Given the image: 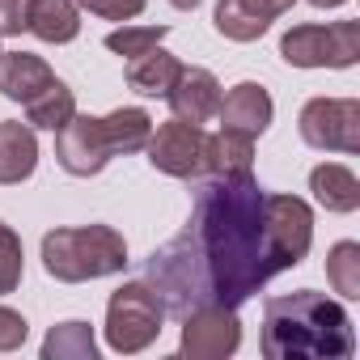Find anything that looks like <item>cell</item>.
<instances>
[{
    "label": "cell",
    "mask_w": 360,
    "mask_h": 360,
    "mask_svg": "<svg viewBox=\"0 0 360 360\" xmlns=\"http://www.w3.org/2000/svg\"><path fill=\"white\" fill-rule=\"evenodd\" d=\"M326 280L343 301L360 297V242H335L326 255Z\"/></svg>",
    "instance_id": "603a6c76"
},
{
    "label": "cell",
    "mask_w": 360,
    "mask_h": 360,
    "mask_svg": "<svg viewBox=\"0 0 360 360\" xmlns=\"http://www.w3.org/2000/svg\"><path fill=\"white\" fill-rule=\"evenodd\" d=\"M212 26H217V34H225L229 43H255V39H263V34L271 30V22H263L259 13H250L242 0H221L217 13H212Z\"/></svg>",
    "instance_id": "7402d4cb"
},
{
    "label": "cell",
    "mask_w": 360,
    "mask_h": 360,
    "mask_svg": "<svg viewBox=\"0 0 360 360\" xmlns=\"http://www.w3.org/2000/svg\"><path fill=\"white\" fill-rule=\"evenodd\" d=\"M309 191H314V200H318L326 212H356V208H360V178H356L347 165H339V161L314 165Z\"/></svg>",
    "instance_id": "2e32d148"
},
{
    "label": "cell",
    "mask_w": 360,
    "mask_h": 360,
    "mask_svg": "<svg viewBox=\"0 0 360 360\" xmlns=\"http://www.w3.org/2000/svg\"><path fill=\"white\" fill-rule=\"evenodd\" d=\"M72 115H77V98H72V89H68L60 77H56L43 94H34V98L26 102V123L39 127V131H60Z\"/></svg>",
    "instance_id": "d6986e66"
},
{
    "label": "cell",
    "mask_w": 360,
    "mask_h": 360,
    "mask_svg": "<svg viewBox=\"0 0 360 360\" xmlns=\"http://www.w3.org/2000/svg\"><path fill=\"white\" fill-rule=\"evenodd\" d=\"M26 335H30L26 318L18 309H9V305H0V352H18L26 343Z\"/></svg>",
    "instance_id": "4316f807"
},
{
    "label": "cell",
    "mask_w": 360,
    "mask_h": 360,
    "mask_svg": "<svg viewBox=\"0 0 360 360\" xmlns=\"http://www.w3.org/2000/svg\"><path fill=\"white\" fill-rule=\"evenodd\" d=\"M356 352L352 318L326 292L301 288L263 305V356L267 360H347Z\"/></svg>",
    "instance_id": "7a4b0ae2"
},
{
    "label": "cell",
    "mask_w": 360,
    "mask_h": 360,
    "mask_svg": "<svg viewBox=\"0 0 360 360\" xmlns=\"http://www.w3.org/2000/svg\"><path fill=\"white\" fill-rule=\"evenodd\" d=\"M242 343V322L238 309L225 305H200L183 314V339H178V356L187 360H225Z\"/></svg>",
    "instance_id": "ba28073f"
},
{
    "label": "cell",
    "mask_w": 360,
    "mask_h": 360,
    "mask_svg": "<svg viewBox=\"0 0 360 360\" xmlns=\"http://www.w3.org/2000/svg\"><path fill=\"white\" fill-rule=\"evenodd\" d=\"M51 81H56V72L39 56H30V51H0V94H5L9 102H22L26 106Z\"/></svg>",
    "instance_id": "5bb4252c"
},
{
    "label": "cell",
    "mask_w": 360,
    "mask_h": 360,
    "mask_svg": "<svg viewBox=\"0 0 360 360\" xmlns=\"http://www.w3.org/2000/svg\"><path fill=\"white\" fill-rule=\"evenodd\" d=\"M144 5L148 0H77V9H85L102 22H131L144 13Z\"/></svg>",
    "instance_id": "484cf974"
},
{
    "label": "cell",
    "mask_w": 360,
    "mask_h": 360,
    "mask_svg": "<svg viewBox=\"0 0 360 360\" xmlns=\"http://www.w3.org/2000/svg\"><path fill=\"white\" fill-rule=\"evenodd\" d=\"M263 195L255 174L208 178L200 187L187 229L148 259V280L165 314L183 318L200 305L238 309L284 271L267 238Z\"/></svg>",
    "instance_id": "6da1fadb"
},
{
    "label": "cell",
    "mask_w": 360,
    "mask_h": 360,
    "mask_svg": "<svg viewBox=\"0 0 360 360\" xmlns=\"http://www.w3.org/2000/svg\"><path fill=\"white\" fill-rule=\"evenodd\" d=\"M221 94H225V89H221V81H217L208 68H187V64H183V72H178L174 89L165 94V102H169L174 119H183V123H195V127H204L208 119H217Z\"/></svg>",
    "instance_id": "8fae6325"
},
{
    "label": "cell",
    "mask_w": 360,
    "mask_h": 360,
    "mask_svg": "<svg viewBox=\"0 0 360 360\" xmlns=\"http://www.w3.org/2000/svg\"><path fill=\"white\" fill-rule=\"evenodd\" d=\"M255 165V136L229 131L221 127L217 136H208L204 144V174L208 178H242Z\"/></svg>",
    "instance_id": "9a60e30c"
},
{
    "label": "cell",
    "mask_w": 360,
    "mask_h": 360,
    "mask_svg": "<svg viewBox=\"0 0 360 360\" xmlns=\"http://www.w3.org/2000/svg\"><path fill=\"white\" fill-rule=\"evenodd\" d=\"M165 34H169V26H119V30L106 34V51H115L123 60H136V56L161 47Z\"/></svg>",
    "instance_id": "cb8c5ba5"
},
{
    "label": "cell",
    "mask_w": 360,
    "mask_h": 360,
    "mask_svg": "<svg viewBox=\"0 0 360 360\" xmlns=\"http://www.w3.org/2000/svg\"><path fill=\"white\" fill-rule=\"evenodd\" d=\"M280 56L292 68H352L360 60V22L292 26L280 39Z\"/></svg>",
    "instance_id": "5b68a950"
},
{
    "label": "cell",
    "mask_w": 360,
    "mask_h": 360,
    "mask_svg": "<svg viewBox=\"0 0 360 360\" xmlns=\"http://www.w3.org/2000/svg\"><path fill=\"white\" fill-rule=\"evenodd\" d=\"M110 157H119V153H115V140H110L106 119L72 115V119L56 131V161H60L72 178L102 174Z\"/></svg>",
    "instance_id": "52a82bcc"
},
{
    "label": "cell",
    "mask_w": 360,
    "mask_h": 360,
    "mask_svg": "<svg viewBox=\"0 0 360 360\" xmlns=\"http://www.w3.org/2000/svg\"><path fill=\"white\" fill-rule=\"evenodd\" d=\"M43 267L60 284H85L102 280L127 267V242L110 225H77V229H51L43 238Z\"/></svg>",
    "instance_id": "3957f363"
},
{
    "label": "cell",
    "mask_w": 360,
    "mask_h": 360,
    "mask_svg": "<svg viewBox=\"0 0 360 360\" xmlns=\"http://www.w3.org/2000/svg\"><path fill=\"white\" fill-rule=\"evenodd\" d=\"M178 72H183L178 56H169V51H161V47H153V51L127 60V85H131L136 94H144V98H165V94L174 89Z\"/></svg>",
    "instance_id": "e0dca14e"
},
{
    "label": "cell",
    "mask_w": 360,
    "mask_h": 360,
    "mask_svg": "<svg viewBox=\"0 0 360 360\" xmlns=\"http://www.w3.org/2000/svg\"><path fill=\"white\" fill-rule=\"evenodd\" d=\"M174 9H183V13H191V9H200V0H169Z\"/></svg>",
    "instance_id": "f546056e"
},
{
    "label": "cell",
    "mask_w": 360,
    "mask_h": 360,
    "mask_svg": "<svg viewBox=\"0 0 360 360\" xmlns=\"http://www.w3.org/2000/svg\"><path fill=\"white\" fill-rule=\"evenodd\" d=\"M22 267H26V255H22V238L0 221V297L18 292L22 284Z\"/></svg>",
    "instance_id": "d4e9b609"
},
{
    "label": "cell",
    "mask_w": 360,
    "mask_h": 360,
    "mask_svg": "<svg viewBox=\"0 0 360 360\" xmlns=\"http://www.w3.org/2000/svg\"><path fill=\"white\" fill-rule=\"evenodd\" d=\"M271 115H276V102H271V94L259 81L233 85L229 94H221V106H217L221 127L242 131V136H263L271 127Z\"/></svg>",
    "instance_id": "7c38bea8"
},
{
    "label": "cell",
    "mask_w": 360,
    "mask_h": 360,
    "mask_svg": "<svg viewBox=\"0 0 360 360\" xmlns=\"http://www.w3.org/2000/svg\"><path fill=\"white\" fill-rule=\"evenodd\" d=\"M39 165V140L30 123L5 119L0 123V187H18Z\"/></svg>",
    "instance_id": "4fadbf2b"
},
{
    "label": "cell",
    "mask_w": 360,
    "mask_h": 360,
    "mask_svg": "<svg viewBox=\"0 0 360 360\" xmlns=\"http://www.w3.org/2000/svg\"><path fill=\"white\" fill-rule=\"evenodd\" d=\"M314 9H339V5H347V0H309Z\"/></svg>",
    "instance_id": "4dcf8cb0"
},
{
    "label": "cell",
    "mask_w": 360,
    "mask_h": 360,
    "mask_svg": "<svg viewBox=\"0 0 360 360\" xmlns=\"http://www.w3.org/2000/svg\"><path fill=\"white\" fill-rule=\"evenodd\" d=\"M263 212H267V238L280 267L284 271L297 267L314 246V208L301 195H263Z\"/></svg>",
    "instance_id": "30bf717a"
},
{
    "label": "cell",
    "mask_w": 360,
    "mask_h": 360,
    "mask_svg": "<svg viewBox=\"0 0 360 360\" xmlns=\"http://www.w3.org/2000/svg\"><path fill=\"white\" fill-rule=\"evenodd\" d=\"M43 43H72L81 34V9L77 0H30V26Z\"/></svg>",
    "instance_id": "ac0fdd59"
},
{
    "label": "cell",
    "mask_w": 360,
    "mask_h": 360,
    "mask_svg": "<svg viewBox=\"0 0 360 360\" xmlns=\"http://www.w3.org/2000/svg\"><path fill=\"white\" fill-rule=\"evenodd\" d=\"M161 322H165V305H161L157 288L144 284V280H131V284L115 288L110 301H106V343L119 356L144 352L161 335Z\"/></svg>",
    "instance_id": "277c9868"
},
{
    "label": "cell",
    "mask_w": 360,
    "mask_h": 360,
    "mask_svg": "<svg viewBox=\"0 0 360 360\" xmlns=\"http://www.w3.org/2000/svg\"><path fill=\"white\" fill-rule=\"evenodd\" d=\"M301 140L318 153H360V102L356 98H309L301 106Z\"/></svg>",
    "instance_id": "8992f818"
},
{
    "label": "cell",
    "mask_w": 360,
    "mask_h": 360,
    "mask_svg": "<svg viewBox=\"0 0 360 360\" xmlns=\"http://www.w3.org/2000/svg\"><path fill=\"white\" fill-rule=\"evenodd\" d=\"M242 5H246L250 13H259L263 22H276V18H284V13L292 9V0H242Z\"/></svg>",
    "instance_id": "f1b7e54d"
},
{
    "label": "cell",
    "mask_w": 360,
    "mask_h": 360,
    "mask_svg": "<svg viewBox=\"0 0 360 360\" xmlns=\"http://www.w3.org/2000/svg\"><path fill=\"white\" fill-rule=\"evenodd\" d=\"M106 127H110V140H115V153H144L148 136H153V115L140 110V106H119L110 115H102Z\"/></svg>",
    "instance_id": "44dd1931"
},
{
    "label": "cell",
    "mask_w": 360,
    "mask_h": 360,
    "mask_svg": "<svg viewBox=\"0 0 360 360\" xmlns=\"http://www.w3.org/2000/svg\"><path fill=\"white\" fill-rule=\"evenodd\" d=\"M94 356H98V343L89 322H60L43 339V360H94Z\"/></svg>",
    "instance_id": "ffe728a7"
},
{
    "label": "cell",
    "mask_w": 360,
    "mask_h": 360,
    "mask_svg": "<svg viewBox=\"0 0 360 360\" xmlns=\"http://www.w3.org/2000/svg\"><path fill=\"white\" fill-rule=\"evenodd\" d=\"M30 26V0H0V39H18Z\"/></svg>",
    "instance_id": "83f0119b"
},
{
    "label": "cell",
    "mask_w": 360,
    "mask_h": 360,
    "mask_svg": "<svg viewBox=\"0 0 360 360\" xmlns=\"http://www.w3.org/2000/svg\"><path fill=\"white\" fill-rule=\"evenodd\" d=\"M204 144H208V131L195 127V123H183V119H169L161 127H153L144 153H148V165L169 174V178H204Z\"/></svg>",
    "instance_id": "9c48e42d"
}]
</instances>
